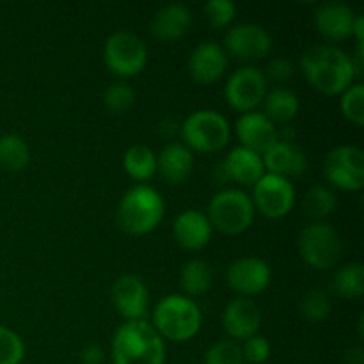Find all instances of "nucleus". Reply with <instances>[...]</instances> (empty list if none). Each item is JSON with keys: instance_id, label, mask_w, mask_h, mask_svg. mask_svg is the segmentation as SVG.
Masks as SVG:
<instances>
[{"instance_id": "4468645a", "label": "nucleus", "mask_w": 364, "mask_h": 364, "mask_svg": "<svg viewBox=\"0 0 364 364\" xmlns=\"http://www.w3.org/2000/svg\"><path fill=\"white\" fill-rule=\"evenodd\" d=\"M112 304L121 316L130 320H144L149 306V291L144 281L135 274H123L112 284Z\"/></svg>"}, {"instance_id": "f257e3e1", "label": "nucleus", "mask_w": 364, "mask_h": 364, "mask_svg": "<svg viewBox=\"0 0 364 364\" xmlns=\"http://www.w3.org/2000/svg\"><path fill=\"white\" fill-rule=\"evenodd\" d=\"M301 70L309 84L327 96L341 95L358 75L352 57L333 45H316L306 50L301 57Z\"/></svg>"}, {"instance_id": "9d476101", "label": "nucleus", "mask_w": 364, "mask_h": 364, "mask_svg": "<svg viewBox=\"0 0 364 364\" xmlns=\"http://www.w3.org/2000/svg\"><path fill=\"white\" fill-rule=\"evenodd\" d=\"M252 205L269 219H283L295 203V188L288 178L265 173L252 185Z\"/></svg>"}, {"instance_id": "b1692460", "label": "nucleus", "mask_w": 364, "mask_h": 364, "mask_svg": "<svg viewBox=\"0 0 364 364\" xmlns=\"http://www.w3.org/2000/svg\"><path fill=\"white\" fill-rule=\"evenodd\" d=\"M265 116L276 123H290L295 119L301 110V102L299 96L291 89L287 87H274L272 91H267L265 95Z\"/></svg>"}, {"instance_id": "423d86ee", "label": "nucleus", "mask_w": 364, "mask_h": 364, "mask_svg": "<svg viewBox=\"0 0 364 364\" xmlns=\"http://www.w3.org/2000/svg\"><path fill=\"white\" fill-rule=\"evenodd\" d=\"M180 130L191 151L192 149L201 153L219 151L231 139V127L226 117L210 109L188 114Z\"/></svg>"}, {"instance_id": "7c9ffc66", "label": "nucleus", "mask_w": 364, "mask_h": 364, "mask_svg": "<svg viewBox=\"0 0 364 364\" xmlns=\"http://www.w3.org/2000/svg\"><path fill=\"white\" fill-rule=\"evenodd\" d=\"M135 91L127 82H114L103 92V105L112 114H124L134 107Z\"/></svg>"}, {"instance_id": "a211bd4d", "label": "nucleus", "mask_w": 364, "mask_h": 364, "mask_svg": "<svg viewBox=\"0 0 364 364\" xmlns=\"http://www.w3.org/2000/svg\"><path fill=\"white\" fill-rule=\"evenodd\" d=\"M265 173L277 174L283 178H299L308 169V159L304 151L291 142H284L277 139L269 149L262 155Z\"/></svg>"}, {"instance_id": "dca6fc26", "label": "nucleus", "mask_w": 364, "mask_h": 364, "mask_svg": "<svg viewBox=\"0 0 364 364\" xmlns=\"http://www.w3.org/2000/svg\"><path fill=\"white\" fill-rule=\"evenodd\" d=\"M228 68V53L219 43L203 41L188 57V73L198 84H213Z\"/></svg>"}, {"instance_id": "c756f323", "label": "nucleus", "mask_w": 364, "mask_h": 364, "mask_svg": "<svg viewBox=\"0 0 364 364\" xmlns=\"http://www.w3.org/2000/svg\"><path fill=\"white\" fill-rule=\"evenodd\" d=\"M299 309H301V315L309 322H322L333 311V302L326 291L309 290L302 295Z\"/></svg>"}, {"instance_id": "a878e982", "label": "nucleus", "mask_w": 364, "mask_h": 364, "mask_svg": "<svg viewBox=\"0 0 364 364\" xmlns=\"http://www.w3.org/2000/svg\"><path fill=\"white\" fill-rule=\"evenodd\" d=\"M123 167L135 181H148L156 174L155 151L144 144L132 146L123 156Z\"/></svg>"}, {"instance_id": "bb28decb", "label": "nucleus", "mask_w": 364, "mask_h": 364, "mask_svg": "<svg viewBox=\"0 0 364 364\" xmlns=\"http://www.w3.org/2000/svg\"><path fill=\"white\" fill-rule=\"evenodd\" d=\"M31 162V149L23 137L7 134L0 137V166L11 173L23 171Z\"/></svg>"}, {"instance_id": "2f4dec72", "label": "nucleus", "mask_w": 364, "mask_h": 364, "mask_svg": "<svg viewBox=\"0 0 364 364\" xmlns=\"http://www.w3.org/2000/svg\"><path fill=\"white\" fill-rule=\"evenodd\" d=\"M340 107L343 116L354 124L361 127L364 123V85L354 84L341 92Z\"/></svg>"}, {"instance_id": "4c0bfd02", "label": "nucleus", "mask_w": 364, "mask_h": 364, "mask_svg": "<svg viewBox=\"0 0 364 364\" xmlns=\"http://www.w3.org/2000/svg\"><path fill=\"white\" fill-rule=\"evenodd\" d=\"M80 359L84 364H103L105 361V352L100 345H87L80 352Z\"/></svg>"}, {"instance_id": "39448f33", "label": "nucleus", "mask_w": 364, "mask_h": 364, "mask_svg": "<svg viewBox=\"0 0 364 364\" xmlns=\"http://www.w3.org/2000/svg\"><path fill=\"white\" fill-rule=\"evenodd\" d=\"M255 213L251 196L240 188H223L210 199L206 217L220 233L240 235L251 228Z\"/></svg>"}, {"instance_id": "412c9836", "label": "nucleus", "mask_w": 364, "mask_h": 364, "mask_svg": "<svg viewBox=\"0 0 364 364\" xmlns=\"http://www.w3.org/2000/svg\"><path fill=\"white\" fill-rule=\"evenodd\" d=\"M223 174L226 180L252 187L265 174L262 155L244 148V146H237L224 159Z\"/></svg>"}, {"instance_id": "c9c22d12", "label": "nucleus", "mask_w": 364, "mask_h": 364, "mask_svg": "<svg viewBox=\"0 0 364 364\" xmlns=\"http://www.w3.org/2000/svg\"><path fill=\"white\" fill-rule=\"evenodd\" d=\"M270 343L267 338L258 336L255 334L252 338L244 341V347H242V355H244V363H251V364H263L269 361L270 358Z\"/></svg>"}, {"instance_id": "2eb2a0df", "label": "nucleus", "mask_w": 364, "mask_h": 364, "mask_svg": "<svg viewBox=\"0 0 364 364\" xmlns=\"http://www.w3.org/2000/svg\"><path fill=\"white\" fill-rule=\"evenodd\" d=\"M220 322L231 340L245 341L258 333L262 326V311L251 299L237 297L226 304Z\"/></svg>"}, {"instance_id": "5701e85b", "label": "nucleus", "mask_w": 364, "mask_h": 364, "mask_svg": "<svg viewBox=\"0 0 364 364\" xmlns=\"http://www.w3.org/2000/svg\"><path fill=\"white\" fill-rule=\"evenodd\" d=\"M192 171H194V155L185 144L173 142L156 155V173H160L167 183H183L185 180H188Z\"/></svg>"}, {"instance_id": "58836bf2", "label": "nucleus", "mask_w": 364, "mask_h": 364, "mask_svg": "<svg viewBox=\"0 0 364 364\" xmlns=\"http://www.w3.org/2000/svg\"><path fill=\"white\" fill-rule=\"evenodd\" d=\"M345 363L347 364H364V350L361 347H352L345 352Z\"/></svg>"}, {"instance_id": "c85d7f7f", "label": "nucleus", "mask_w": 364, "mask_h": 364, "mask_svg": "<svg viewBox=\"0 0 364 364\" xmlns=\"http://www.w3.org/2000/svg\"><path fill=\"white\" fill-rule=\"evenodd\" d=\"M334 208H336V196L326 185H315L306 192L302 210L304 215L315 223H323V219L329 217Z\"/></svg>"}, {"instance_id": "0eeeda50", "label": "nucleus", "mask_w": 364, "mask_h": 364, "mask_svg": "<svg viewBox=\"0 0 364 364\" xmlns=\"http://www.w3.org/2000/svg\"><path fill=\"white\" fill-rule=\"evenodd\" d=\"M299 252L311 269L331 270L343 256V240L331 224L313 223L299 237Z\"/></svg>"}, {"instance_id": "e433bc0d", "label": "nucleus", "mask_w": 364, "mask_h": 364, "mask_svg": "<svg viewBox=\"0 0 364 364\" xmlns=\"http://www.w3.org/2000/svg\"><path fill=\"white\" fill-rule=\"evenodd\" d=\"M291 75H294V64H291V60L288 57H276L267 66L265 78L267 80L270 78L276 84H283V82L290 80Z\"/></svg>"}, {"instance_id": "6e6552de", "label": "nucleus", "mask_w": 364, "mask_h": 364, "mask_svg": "<svg viewBox=\"0 0 364 364\" xmlns=\"http://www.w3.org/2000/svg\"><path fill=\"white\" fill-rule=\"evenodd\" d=\"M105 66L117 77H134L146 68L148 48L137 34L130 31H117L105 41L103 46Z\"/></svg>"}, {"instance_id": "1a4fd4ad", "label": "nucleus", "mask_w": 364, "mask_h": 364, "mask_svg": "<svg viewBox=\"0 0 364 364\" xmlns=\"http://www.w3.org/2000/svg\"><path fill=\"white\" fill-rule=\"evenodd\" d=\"M327 181L340 191L358 192L364 185V153L350 144L331 149L323 160Z\"/></svg>"}, {"instance_id": "aec40b11", "label": "nucleus", "mask_w": 364, "mask_h": 364, "mask_svg": "<svg viewBox=\"0 0 364 364\" xmlns=\"http://www.w3.org/2000/svg\"><path fill=\"white\" fill-rule=\"evenodd\" d=\"M354 20V11L343 2H323L315 11L316 28L331 41H343L350 38Z\"/></svg>"}, {"instance_id": "72a5a7b5", "label": "nucleus", "mask_w": 364, "mask_h": 364, "mask_svg": "<svg viewBox=\"0 0 364 364\" xmlns=\"http://www.w3.org/2000/svg\"><path fill=\"white\" fill-rule=\"evenodd\" d=\"M23 358V340L9 327L0 326V364H21Z\"/></svg>"}, {"instance_id": "f8f14e48", "label": "nucleus", "mask_w": 364, "mask_h": 364, "mask_svg": "<svg viewBox=\"0 0 364 364\" xmlns=\"http://www.w3.org/2000/svg\"><path fill=\"white\" fill-rule=\"evenodd\" d=\"M226 281L230 288L240 297H252L269 288L272 281V270L269 263L256 256H244L238 258L228 267Z\"/></svg>"}, {"instance_id": "f3484780", "label": "nucleus", "mask_w": 364, "mask_h": 364, "mask_svg": "<svg viewBox=\"0 0 364 364\" xmlns=\"http://www.w3.org/2000/svg\"><path fill=\"white\" fill-rule=\"evenodd\" d=\"M237 137L242 146L263 155L279 139L277 128L263 112H244L237 119Z\"/></svg>"}, {"instance_id": "ddd939ff", "label": "nucleus", "mask_w": 364, "mask_h": 364, "mask_svg": "<svg viewBox=\"0 0 364 364\" xmlns=\"http://www.w3.org/2000/svg\"><path fill=\"white\" fill-rule=\"evenodd\" d=\"M272 48V36L258 23L233 25L224 36V50L242 60H258Z\"/></svg>"}, {"instance_id": "473e14b6", "label": "nucleus", "mask_w": 364, "mask_h": 364, "mask_svg": "<svg viewBox=\"0 0 364 364\" xmlns=\"http://www.w3.org/2000/svg\"><path fill=\"white\" fill-rule=\"evenodd\" d=\"M203 364H244L242 347L233 340L215 341L206 350Z\"/></svg>"}, {"instance_id": "20e7f679", "label": "nucleus", "mask_w": 364, "mask_h": 364, "mask_svg": "<svg viewBox=\"0 0 364 364\" xmlns=\"http://www.w3.org/2000/svg\"><path fill=\"white\" fill-rule=\"evenodd\" d=\"M151 326L162 340L188 341L201 329L203 313L194 299L173 294L155 306Z\"/></svg>"}, {"instance_id": "6ab92c4d", "label": "nucleus", "mask_w": 364, "mask_h": 364, "mask_svg": "<svg viewBox=\"0 0 364 364\" xmlns=\"http://www.w3.org/2000/svg\"><path fill=\"white\" fill-rule=\"evenodd\" d=\"M212 231L213 228L208 217L199 210H185L173 223L174 240L187 251H199L206 247L212 238Z\"/></svg>"}, {"instance_id": "7ed1b4c3", "label": "nucleus", "mask_w": 364, "mask_h": 364, "mask_svg": "<svg viewBox=\"0 0 364 364\" xmlns=\"http://www.w3.org/2000/svg\"><path fill=\"white\" fill-rule=\"evenodd\" d=\"M166 203L159 191L149 185H135L117 205V224L132 237L148 235L162 223Z\"/></svg>"}, {"instance_id": "ea45409f", "label": "nucleus", "mask_w": 364, "mask_h": 364, "mask_svg": "<svg viewBox=\"0 0 364 364\" xmlns=\"http://www.w3.org/2000/svg\"><path fill=\"white\" fill-rule=\"evenodd\" d=\"M352 36L358 39V45H363V38H364V16L363 14H355L354 27H352Z\"/></svg>"}, {"instance_id": "f03ea898", "label": "nucleus", "mask_w": 364, "mask_h": 364, "mask_svg": "<svg viewBox=\"0 0 364 364\" xmlns=\"http://www.w3.org/2000/svg\"><path fill=\"white\" fill-rule=\"evenodd\" d=\"M114 364H164L166 345L146 320H130L117 327L110 345Z\"/></svg>"}, {"instance_id": "9b49d317", "label": "nucleus", "mask_w": 364, "mask_h": 364, "mask_svg": "<svg viewBox=\"0 0 364 364\" xmlns=\"http://www.w3.org/2000/svg\"><path fill=\"white\" fill-rule=\"evenodd\" d=\"M228 103L238 112H251L267 95V78L262 70L245 66L230 75L224 87Z\"/></svg>"}, {"instance_id": "f704fd0d", "label": "nucleus", "mask_w": 364, "mask_h": 364, "mask_svg": "<svg viewBox=\"0 0 364 364\" xmlns=\"http://www.w3.org/2000/svg\"><path fill=\"white\" fill-rule=\"evenodd\" d=\"M203 11L213 28L230 27L237 16V6L231 0H208Z\"/></svg>"}, {"instance_id": "cd10ccee", "label": "nucleus", "mask_w": 364, "mask_h": 364, "mask_svg": "<svg viewBox=\"0 0 364 364\" xmlns=\"http://www.w3.org/2000/svg\"><path fill=\"white\" fill-rule=\"evenodd\" d=\"M334 294L343 299H359L364 294V267L359 262L347 263L333 277Z\"/></svg>"}, {"instance_id": "4be33fe9", "label": "nucleus", "mask_w": 364, "mask_h": 364, "mask_svg": "<svg viewBox=\"0 0 364 364\" xmlns=\"http://www.w3.org/2000/svg\"><path fill=\"white\" fill-rule=\"evenodd\" d=\"M191 23L192 14L185 4H166L153 14L151 32L160 41H176L187 34Z\"/></svg>"}, {"instance_id": "393cba45", "label": "nucleus", "mask_w": 364, "mask_h": 364, "mask_svg": "<svg viewBox=\"0 0 364 364\" xmlns=\"http://www.w3.org/2000/svg\"><path fill=\"white\" fill-rule=\"evenodd\" d=\"M213 272L212 267L205 259H188L180 272V284L185 294L191 297L205 295L212 288Z\"/></svg>"}]
</instances>
